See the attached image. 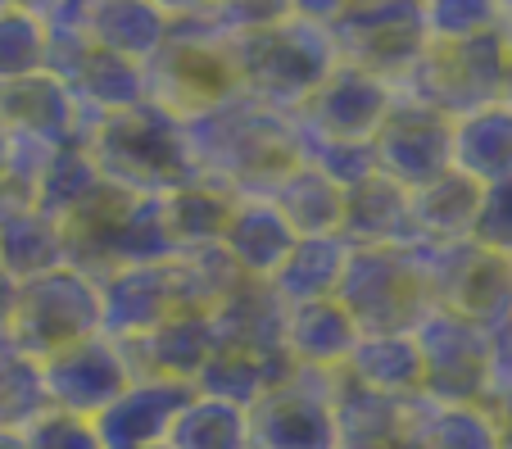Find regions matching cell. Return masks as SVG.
I'll list each match as a JSON object with an SVG mask.
<instances>
[{
  "instance_id": "obj_1",
  "label": "cell",
  "mask_w": 512,
  "mask_h": 449,
  "mask_svg": "<svg viewBox=\"0 0 512 449\" xmlns=\"http://www.w3.org/2000/svg\"><path fill=\"white\" fill-rule=\"evenodd\" d=\"M186 137H191L195 177L223 186L236 200H272V191L304 164L295 118L245 96L218 114L186 123Z\"/></svg>"
},
{
  "instance_id": "obj_2",
  "label": "cell",
  "mask_w": 512,
  "mask_h": 449,
  "mask_svg": "<svg viewBox=\"0 0 512 449\" xmlns=\"http://www.w3.org/2000/svg\"><path fill=\"white\" fill-rule=\"evenodd\" d=\"M227 41L241 73V96L277 114H295L340 64L327 23L313 14V5H281L277 19Z\"/></svg>"
},
{
  "instance_id": "obj_3",
  "label": "cell",
  "mask_w": 512,
  "mask_h": 449,
  "mask_svg": "<svg viewBox=\"0 0 512 449\" xmlns=\"http://www.w3.org/2000/svg\"><path fill=\"white\" fill-rule=\"evenodd\" d=\"M82 150L96 164L100 182L118 186L127 196L164 200L177 186L195 182V159L186 123L164 114L159 105L141 100L132 109H114L91 123Z\"/></svg>"
},
{
  "instance_id": "obj_4",
  "label": "cell",
  "mask_w": 512,
  "mask_h": 449,
  "mask_svg": "<svg viewBox=\"0 0 512 449\" xmlns=\"http://www.w3.org/2000/svg\"><path fill=\"white\" fill-rule=\"evenodd\" d=\"M204 14V10H200ZM145 100L173 114L177 123H195L232 100H241V73H236L232 41L204 19H177L168 10V37L155 55L141 64Z\"/></svg>"
},
{
  "instance_id": "obj_5",
  "label": "cell",
  "mask_w": 512,
  "mask_h": 449,
  "mask_svg": "<svg viewBox=\"0 0 512 449\" xmlns=\"http://www.w3.org/2000/svg\"><path fill=\"white\" fill-rule=\"evenodd\" d=\"M336 304L358 336H404L435 309L426 245H358L349 250Z\"/></svg>"
},
{
  "instance_id": "obj_6",
  "label": "cell",
  "mask_w": 512,
  "mask_h": 449,
  "mask_svg": "<svg viewBox=\"0 0 512 449\" xmlns=\"http://www.w3.org/2000/svg\"><path fill=\"white\" fill-rule=\"evenodd\" d=\"M503 73H508V37H503L499 19L494 28L463 41H426L422 59L399 82V91L426 100L445 118H463L485 105H499Z\"/></svg>"
},
{
  "instance_id": "obj_7",
  "label": "cell",
  "mask_w": 512,
  "mask_h": 449,
  "mask_svg": "<svg viewBox=\"0 0 512 449\" xmlns=\"http://www.w3.org/2000/svg\"><path fill=\"white\" fill-rule=\"evenodd\" d=\"M91 336H100V291L78 268L64 264L14 291L5 341H10V350L28 354L32 363L50 359L59 350H73Z\"/></svg>"
},
{
  "instance_id": "obj_8",
  "label": "cell",
  "mask_w": 512,
  "mask_h": 449,
  "mask_svg": "<svg viewBox=\"0 0 512 449\" xmlns=\"http://www.w3.org/2000/svg\"><path fill=\"white\" fill-rule=\"evenodd\" d=\"M313 14L327 23L340 64L372 73L390 87L413 73L426 50L422 5H313Z\"/></svg>"
},
{
  "instance_id": "obj_9",
  "label": "cell",
  "mask_w": 512,
  "mask_h": 449,
  "mask_svg": "<svg viewBox=\"0 0 512 449\" xmlns=\"http://www.w3.org/2000/svg\"><path fill=\"white\" fill-rule=\"evenodd\" d=\"M435 309L454 313L481 332L512 327V259L476 241L426 245Z\"/></svg>"
},
{
  "instance_id": "obj_10",
  "label": "cell",
  "mask_w": 512,
  "mask_h": 449,
  "mask_svg": "<svg viewBox=\"0 0 512 449\" xmlns=\"http://www.w3.org/2000/svg\"><path fill=\"white\" fill-rule=\"evenodd\" d=\"M250 449H336L331 372L295 368L245 409Z\"/></svg>"
},
{
  "instance_id": "obj_11",
  "label": "cell",
  "mask_w": 512,
  "mask_h": 449,
  "mask_svg": "<svg viewBox=\"0 0 512 449\" xmlns=\"http://www.w3.org/2000/svg\"><path fill=\"white\" fill-rule=\"evenodd\" d=\"M449 137H454V118L395 87V105L372 137V164L413 196L449 173Z\"/></svg>"
},
{
  "instance_id": "obj_12",
  "label": "cell",
  "mask_w": 512,
  "mask_h": 449,
  "mask_svg": "<svg viewBox=\"0 0 512 449\" xmlns=\"http://www.w3.org/2000/svg\"><path fill=\"white\" fill-rule=\"evenodd\" d=\"M390 105H395V87L363 69H336L322 78V87L295 109V127L304 141H322V146H372L377 127L386 123Z\"/></svg>"
},
{
  "instance_id": "obj_13",
  "label": "cell",
  "mask_w": 512,
  "mask_h": 449,
  "mask_svg": "<svg viewBox=\"0 0 512 449\" xmlns=\"http://www.w3.org/2000/svg\"><path fill=\"white\" fill-rule=\"evenodd\" d=\"M413 341L422 350L426 400L481 404L485 381H490V332L463 323L445 309H431L413 327Z\"/></svg>"
},
{
  "instance_id": "obj_14",
  "label": "cell",
  "mask_w": 512,
  "mask_h": 449,
  "mask_svg": "<svg viewBox=\"0 0 512 449\" xmlns=\"http://www.w3.org/2000/svg\"><path fill=\"white\" fill-rule=\"evenodd\" d=\"M37 368H41V386H46L50 409L73 413V418H87V422H96L127 391V368L118 359L114 341H105V336H91V341L73 345V350L50 354Z\"/></svg>"
},
{
  "instance_id": "obj_15",
  "label": "cell",
  "mask_w": 512,
  "mask_h": 449,
  "mask_svg": "<svg viewBox=\"0 0 512 449\" xmlns=\"http://www.w3.org/2000/svg\"><path fill=\"white\" fill-rule=\"evenodd\" d=\"M118 359L127 368V381H182L195 386L200 368L213 354V327L204 313H173L159 327L114 341Z\"/></svg>"
},
{
  "instance_id": "obj_16",
  "label": "cell",
  "mask_w": 512,
  "mask_h": 449,
  "mask_svg": "<svg viewBox=\"0 0 512 449\" xmlns=\"http://www.w3.org/2000/svg\"><path fill=\"white\" fill-rule=\"evenodd\" d=\"M100 291V336L105 341H132V336L159 327L164 318L182 313L173 286V264H145L96 282Z\"/></svg>"
},
{
  "instance_id": "obj_17",
  "label": "cell",
  "mask_w": 512,
  "mask_h": 449,
  "mask_svg": "<svg viewBox=\"0 0 512 449\" xmlns=\"http://www.w3.org/2000/svg\"><path fill=\"white\" fill-rule=\"evenodd\" d=\"M191 395L195 386L182 381H127V391L91 427L105 449H155L164 445L168 427Z\"/></svg>"
},
{
  "instance_id": "obj_18",
  "label": "cell",
  "mask_w": 512,
  "mask_h": 449,
  "mask_svg": "<svg viewBox=\"0 0 512 449\" xmlns=\"http://www.w3.org/2000/svg\"><path fill=\"white\" fill-rule=\"evenodd\" d=\"M340 241L349 250H358V245H413V196L381 173L363 177L358 186L345 191Z\"/></svg>"
},
{
  "instance_id": "obj_19",
  "label": "cell",
  "mask_w": 512,
  "mask_h": 449,
  "mask_svg": "<svg viewBox=\"0 0 512 449\" xmlns=\"http://www.w3.org/2000/svg\"><path fill=\"white\" fill-rule=\"evenodd\" d=\"M363 341L358 327L349 323V313L336 300H318V304H300L286 309L281 323V350L295 368H313V372H336L349 363L354 345Z\"/></svg>"
},
{
  "instance_id": "obj_20",
  "label": "cell",
  "mask_w": 512,
  "mask_h": 449,
  "mask_svg": "<svg viewBox=\"0 0 512 449\" xmlns=\"http://www.w3.org/2000/svg\"><path fill=\"white\" fill-rule=\"evenodd\" d=\"M236 268H241L245 282H268L272 273L281 268L290 250H295V232L286 227V218L277 214L272 200H236L232 205V218L223 227V241Z\"/></svg>"
},
{
  "instance_id": "obj_21",
  "label": "cell",
  "mask_w": 512,
  "mask_h": 449,
  "mask_svg": "<svg viewBox=\"0 0 512 449\" xmlns=\"http://www.w3.org/2000/svg\"><path fill=\"white\" fill-rule=\"evenodd\" d=\"M449 168L472 177L476 186L512 182V109L503 105V100L476 109V114L454 118Z\"/></svg>"
},
{
  "instance_id": "obj_22",
  "label": "cell",
  "mask_w": 512,
  "mask_h": 449,
  "mask_svg": "<svg viewBox=\"0 0 512 449\" xmlns=\"http://www.w3.org/2000/svg\"><path fill=\"white\" fill-rule=\"evenodd\" d=\"M349 245L340 236H313V241H295V250L281 259V268L268 277V291L281 309H300V304L336 300L340 273H345Z\"/></svg>"
},
{
  "instance_id": "obj_23",
  "label": "cell",
  "mask_w": 512,
  "mask_h": 449,
  "mask_svg": "<svg viewBox=\"0 0 512 449\" xmlns=\"http://www.w3.org/2000/svg\"><path fill=\"white\" fill-rule=\"evenodd\" d=\"M345 372L368 386V391L386 395V400H422L426 395V372H422V350H417L413 332L404 336H363L349 354Z\"/></svg>"
},
{
  "instance_id": "obj_24",
  "label": "cell",
  "mask_w": 512,
  "mask_h": 449,
  "mask_svg": "<svg viewBox=\"0 0 512 449\" xmlns=\"http://www.w3.org/2000/svg\"><path fill=\"white\" fill-rule=\"evenodd\" d=\"M485 186H476L472 177L454 173L435 177L431 186L413 191V232L422 245H449V241H472L476 214H481Z\"/></svg>"
},
{
  "instance_id": "obj_25",
  "label": "cell",
  "mask_w": 512,
  "mask_h": 449,
  "mask_svg": "<svg viewBox=\"0 0 512 449\" xmlns=\"http://www.w3.org/2000/svg\"><path fill=\"white\" fill-rule=\"evenodd\" d=\"M272 205L295 232V241H313V236H340V218H345V186H336L322 168L300 164L286 182L272 191Z\"/></svg>"
},
{
  "instance_id": "obj_26",
  "label": "cell",
  "mask_w": 512,
  "mask_h": 449,
  "mask_svg": "<svg viewBox=\"0 0 512 449\" xmlns=\"http://www.w3.org/2000/svg\"><path fill=\"white\" fill-rule=\"evenodd\" d=\"M236 196H227L223 186L209 182H186L177 186L173 196L159 200V218H164V236L177 254L182 250H200V245H218L223 241V227L232 218Z\"/></svg>"
},
{
  "instance_id": "obj_27",
  "label": "cell",
  "mask_w": 512,
  "mask_h": 449,
  "mask_svg": "<svg viewBox=\"0 0 512 449\" xmlns=\"http://www.w3.org/2000/svg\"><path fill=\"white\" fill-rule=\"evenodd\" d=\"M87 32L100 50H109V55L145 64L168 37V5H136V0L91 5Z\"/></svg>"
},
{
  "instance_id": "obj_28",
  "label": "cell",
  "mask_w": 512,
  "mask_h": 449,
  "mask_svg": "<svg viewBox=\"0 0 512 449\" xmlns=\"http://www.w3.org/2000/svg\"><path fill=\"white\" fill-rule=\"evenodd\" d=\"M408 436L417 449H499V427L481 404H408Z\"/></svg>"
},
{
  "instance_id": "obj_29",
  "label": "cell",
  "mask_w": 512,
  "mask_h": 449,
  "mask_svg": "<svg viewBox=\"0 0 512 449\" xmlns=\"http://www.w3.org/2000/svg\"><path fill=\"white\" fill-rule=\"evenodd\" d=\"M0 268L10 273L14 286L46 277L55 268H64V245H59V227L46 214H37L32 205L14 209L0 223Z\"/></svg>"
},
{
  "instance_id": "obj_30",
  "label": "cell",
  "mask_w": 512,
  "mask_h": 449,
  "mask_svg": "<svg viewBox=\"0 0 512 449\" xmlns=\"http://www.w3.org/2000/svg\"><path fill=\"white\" fill-rule=\"evenodd\" d=\"M164 449H250L245 409L213 395H191L164 436Z\"/></svg>"
},
{
  "instance_id": "obj_31",
  "label": "cell",
  "mask_w": 512,
  "mask_h": 449,
  "mask_svg": "<svg viewBox=\"0 0 512 449\" xmlns=\"http://www.w3.org/2000/svg\"><path fill=\"white\" fill-rule=\"evenodd\" d=\"M96 186H100V173H96V164L87 159V150L64 146L55 159H50L46 173H41V182L32 186V209L46 214L50 223H59V218L73 214V209H78Z\"/></svg>"
},
{
  "instance_id": "obj_32",
  "label": "cell",
  "mask_w": 512,
  "mask_h": 449,
  "mask_svg": "<svg viewBox=\"0 0 512 449\" xmlns=\"http://www.w3.org/2000/svg\"><path fill=\"white\" fill-rule=\"evenodd\" d=\"M50 409L41 368L19 350H0V431H28Z\"/></svg>"
},
{
  "instance_id": "obj_33",
  "label": "cell",
  "mask_w": 512,
  "mask_h": 449,
  "mask_svg": "<svg viewBox=\"0 0 512 449\" xmlns=\"http://www.w3.org/2000/svg\"><path fill=\"white\" fill-rule=\"evenodd\" d=\"M46 59V28L32 5H0V82L32 78Z\"/></svg>"
},
{
  "instance_id": "obj_34",
  "label": "cell",
  "mask_w": 512,
  "mask_h": 449,
  "mask_svg": "<svg viewBox=\"0 0 512 449\" xmlns=\"http://www.w3.org/2000/svg\"><path fill=\"white\" fill-rule=\"evenodd\" d=\"M499 19H503V5H490V0H440V5H422L426 41H463V37L494 28Z\"/></svg>"
},
{
  "instance_id": "obj_35",
  "label": "cell",
  "mask_w": 512,
  "mask_h": 449,
  "mask_svg": "<svg viewBox=\"0 0 512 449\" xmlns=\"http://www.w3.org/2000/svg\"><path fill=\"white\" fill-rule=\"evenodd\" d=\"M23 445L28 449H105L87 418H73V413L46 409L28 431H23Z\"/></svg>"
},
{
  "instance_id": "obj_36",
  "label": "cell",
  "mask_w": 512,
  "mask_h": 449,
  "mask_svg": "<svg viewBox=\"0 0 512 449\" xmlns=\"http://www.w3.org/2000/svg\"><path fill=\"white\" fill-rule=\"evenodd\" d=\"M472 241L512 259V182L485 186V200H481V214H476Z\"/></svg>"
},
{
  "instance_id": "obj_37",
  "label": "cell",
  "mask_w": 512,
  "mask_h": 449,
  "mask_svg": "<svg viewBox=\"0 0 512 449\" xmlns=\"http://www.w3.org/2000/svg\"><path fill=\"white\" fill-rule=\"evenodd\" d=\"M503 37H508V73H503V105L512 109V5H503Z\"/></svg>"
},
{
  "instance_id": "obj_38",
  "label": "cell",
  "mask_w": 512,
  "mask_h": 449,
  "mask_svg": "<svg viewBox=\"0 0 512 449\" xmlns=\"http://www.w3.org/2000/svg\"><path fill=\"white\" fill-rule=\"evenodd\" d=\"M14 291H19V286H14V282H10V273H5V268H0V332H5V318H10Z\"/></svg>"
},
{
  "instance_id": "obj_39",
  "label": "cell",
  "mask_w": 512,
  "mask_h": 449,
  "mask_svg": "<svg viewBox=\"0 0 512 449\" xmlns=\"http://www.w3.org/2000/svg\"><path fill=\"white\" fill-rule=\"evenodd\" d=\"M0 449H28L19 431H0Z\"/></svg>"
},
{
  "instance_id": "obj_40",
  "label": "cell",
  "mask_w": 512,
  "mask_h": 449,
  "mask_svg": "<svg viewBox=\"0 0 512 449\" xmlns=\"http://www.w3.org/2000/svg\"><path fill=\"white\" fill-rule=\"evenodd\" d=\"M499 449H512V431H499Z\"/></svg>"
},
{
  "instance_id": "obj_41",
  "label": "cell",
  "mask_w": 512,
  "mask_h": 449,
  "mask_svg": "<svg viewBox=\"0 0 512 449\" xmlns=\"http://www.w3.org/2000/svg\"><path fill=\"white\" fill-rule=\"evenodd\" d=\"M0 155H5V132H0Z\"/></svg>"
},
{
  "instance_id": "obj_42",
  "label": "cell",
  "mask_w": 512,
  "mask_h": 449,
  "mask_svg": "<svg viewBox=\"0 0 512 449\" xmlns=\"http://www.w3.org/2000/svg\"><path fill=\"white\" fill-rule=\"evenodd\" d=\"M155 449H164V445H155Z\"/></svg>"
}]
</instances>
